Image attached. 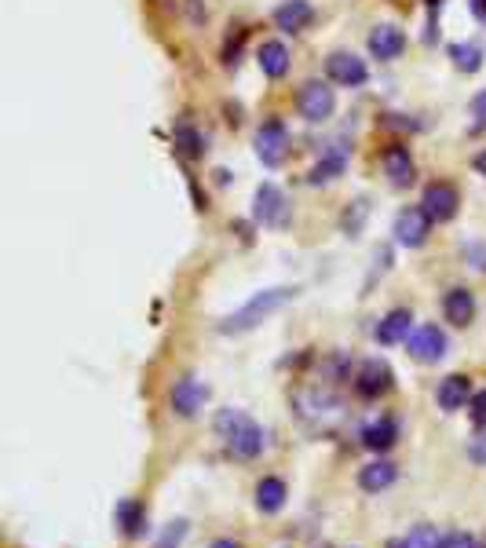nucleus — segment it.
<instances>
[{"instance_id":"1","label":"nucleus","mask_w":486,"mask_h":548,"mask_svg":"<svg viewBox=\"0 0 486 548\" xmlns=\"http://www.w3.org/2000/svg\"><path fill=\"white\" fill-rule=\"evenodd\" d=\"M293 410L311 432H333L344 421V402L329 384H296L293 388Z\"/></svg>"},{"instance_id":"2","label":"nucleus","mask_w":486,"mask_h":548,"mask_svg":"<svg viewBox=\"0 0 486 548\" xmlns=\"http://www.w3.org/2000/svg\"><path fill=\"white\" fill-rule=\"evenodd\" d=\"M212 428H216V435L227 443V450H231L238 461H256V457L264 454V428L245 410L227 406V410H220L212 417Z\"/></svg>"},{"instance_id":"3","label":"nucleus","mask_w":486,"mask_h":548,"mask_svg":"<svg viewBox=\"0 0 486 548\" xmlns=\"http://www.w3.org/2000/svg\"><path fill=\"white\" fill-rule=\"evenodd\" d=\"M293 296H296V285H275V289H264V293L249 296L234 315L223 318L220 333L223 337H242V333H249V329L264 326L267 318L275 315L278 307H286Z\"/></svg>"},{"instance_id":"4","label":"nucleus","mask_w":486,"mask_h":548,"mask_svg":"<svg viewBox=\"0 0 486 548\" xmlns=\"http://www.w3.org/2000/svg\"><path fill=\"white\" fill-rule=\"evenodd\" d=\"M333 110H337V95H333V88H329L326 81H307V85H300V92H296V114L304 117V121L322 125V121L333 117Z\"/></svg>"},{"instance_id":"5","label":"nucleus","mask_w":486,"mask_h":548,"mask_svg":"<svg viewBox=\"0 0 486 548\" xmlns=\"http://www.w3.org/2000/svg\"><path fill=\"white\" fill-rule=\"evenodd\" d=\"M253 220L264 227H286L289 223V201L275 183H260L253 198Z\"/></svg>"},{"instance_id":"6","label":"nucleus","mask_w":486,"mask_h":548,"mask_svg":"<svg viewBox=\"0 0 486 548\" xmlns=\"http://www.w3.org/2000/svg\"><path fill=\"white\" fill-rule=\"evenodd\" d=\"M395 388V373L384 359H366L355 373V391H359L362 399H384L388 391Z\"/></svg>"},{"instance_id":"7","label":"nucleus","mask_w":486,"mask_h":548,"mask_svg":"<svg viewBox=\"0 0 486 548\" xmlns=\"http://www.w3.org/2000/svg\"><path fill=\"white\" fill-rule=\"evenodd\" d=\"M391 234H395V242H399L402 249H421V245L428 242V234H432V216L424 209H402L399 216H395Z\"/></svg>"},{"instance_id":"8","label":"nucleus","mask_w":486,"mask_h":548,"mask_svg":"<svg viewBox=\"0 0 486 548\" xmlns=\"http://www.w3.org/2000/svg\"><path fill=\"white\" fill-rule=\"evenodd\" d=\"M289 154V132L282 121H267V125H260V132H256V158L264 161L267 169H278L282 161H286Z\"/></svg>"},{"instance_id":"9","label":"nucleus","mask_w":486,"mask_h":548,"mask_svg":"<svg viewBox=\"0 0 486 548\" xmlns=\"http://www.w3.org/2000/svg\"><path fill=\"white\" fill-rule=\"evenodd\" d=\"M406 348H410V355L417 362H424V366H435V362L446 359V333L439 326H421L413 329L410 340H406Z\"/></svg>"},{"instance_id":"10","label":"nucleus","mask_w":486,"mask_h":548,"mask_svg":"<svg viewBox=\"0 0 486 548\" xmlns=\"http://www.w3.org/2000/svg\"><path fill=\"white\" fill-rule=\"evenodd\" d=\"M421 209L432 216V223H446V220H454L457 209H461V198H457V187L454 183H428L424 187V201H421Z\"/></svg>"},{"instance_id":"11","label":"nucleus","mask_w":486,"mask_h":548,"mask_svg":"<svg viewBox=\"0 0 486 548\" xmlns=\"http://www.w3.org/2000/svg\"><path fill=\"white\" fill-rule=\"evenodd\" d=\"M326 74L333 85H344V88H359L366 85V77H370V70H366V63H362L359 55L351 52H333L326 59Z\"/></svg>"},{"instance_id":"12","label":"nucleus","mask_w":486,"mask_h":548,"mask_svg":"<svg viewBox=\"0 0 486 548\" xmlns=\"http://www.w3.org/2000/svg\"><path fill=\"white\" fill-rule=\"evenodd\" d=\"M406 48V33L399 26H391V22H381V26H373L370 30V55L373 59H381V63H395Z\"/></svg>"},{"instance_id":"13","label":"nucleus","mask_w":486,"mask_h":548,"mask_svg":"<svg viewBox=\"0 0 486 548\" xmlns=\"http://www.w3.org/2000/svg\"><path fill=\"white\" fill-rule=\"evenodd\" d=\"M435 402H439V410L443 413H457L461 406L472 402V380L465 373H454V377L439 380V388H435Z\"/></svg>"},{"instance_id":"14","label":"nucleus","mask_w":486,"mask_h":548,"mask_svg":"<svg viewBox=\"0 0 486 548\" xmlns=\"http://www.w3.org/2000/svg\"><path fill=\"white\" fill-rule=\"evenodd\" d=\"M205 399H209V388L198 384L194 377L176 380V388H172V410L180 413V417H198V410L205 406Z\"/></svg>"},{"instance_id":"15","label":"nucleus","mask_w":486,"mask_h":548,"mask_svg":"<svg viewBox=\"0 0 486 548\" xmlns=\"http://www.w3.org/2000/svg\"><path fill=\"white\" fill-rule=\"evenodd\" d=\"M384 176H388L395 187H410V183L417 180V165H413L410 150L402 147V143H391V147L384 150Z\"/></svg>"},{"instance_id":"16","label":"nucleus","mask_w":486,"mask_h":548,"mask_svg":"<svg viewBox=\"0 0 486 548\" xmlns=\"http://www.w3.org/2000/svg\"><path fill=\"white\" fill-rule=\"evenodd\" d=\"M443 315H446V322H454L457 329L472 326V318H476V296L468 293L465 285L450 289V293L443 296Z\"/></svg>"},{"instance_id":"17","label":"nucleus","mask_w":486,"mask_h":548,"mask_svg":"<svg viewBox=\"0 0 486 548\" xmlns=\"http://www.w3.org/2000/svg\"><path fill=\"white\" fill-rule=\"evenodd\" d=\"M395 439H399V421L395 417H377V421L362 428V446L373 450V454H388Z\"/></svg>"},{"instance_id":"18","label":"nucleus","mask_w":486,"mask_h":548,"mask_svg":"<svg viewBox=\"0 0 486 548\" xmlns=\"http://www.w3.org/2000/svg\"><path fill=\"white\" fill-rule=\"evenodd\" d=\"M311 19H315V8L307 0H286V4L275 8V26L286 33H304Z\"/></svg>"},{"instance_id":"19","label":"nucleus","mask_w":486,"mask_h":548,"mask_svg":"<svg viewBox=\"0 0 486 548\" xmlns=\"http://www.w3.org/2000/svg\"><path fill=\"white\" fill-rule=\"evenodd\" d=\"M410 333H413V315L406 311V307L384 315L381 326H377V340H381L384 348H395V344H402V340H410Z\"/></svg>"},{"instance_id":"20","label":"nucleus","mask_w":486,"mask_h":548,"mask_svg":"<svg viewBox=\"0 0 486 548\" xmlns=\"http://www.w3.org/2000/svg\"><path fill=\"white\" fill-rule=\"evenodd\" d=\"M286 479H278V475H267V479H260L256 483V508L264 512V516H275V512H282L286 508Z\"/></svg>"},{"instance_id":"21","label":"nucleus","mask_w":486,"mask_h":548,"mask_svg":"<svg viewBox=\"0 0 486 548\" xmlns=\"http://www.w3.org/2000/svg\"><path fill=\"white\" fill-rule=\"evenodd\" d=\"M256 63L271 81H278V77L289 74V48L282 41H264L256 48Z\"/></svg>"},{"instance_id":"22","label":"nucleus","mask_w":486,"mask_h":548,"mask_svg":"<svg viewBox=\"0 0 486 548\" xmlns=\"http://www.w3.org/2000/svg\"><path fill=\"white\" fill-rule=\"evenodd\" d=\"M395 479H399V468L391 461H370L366 468H359V486L366 494H381Z\"/></svg>"},{"instance_id":"23","label":"nucleus","mask_w":486,"mask_h":548,"mask_svg":"<svg viewBox=\"0 0 486 548\" xmlns=\"http://www.w3.org/2000/svg\"><path fill=\"white\" fill-rule=\"evenodd\" d=\"M117 527H121V534L125 538H143L147 534V508L139 505V501H121L117 505Z\"/></svg>"},{"instance_id":"24","label":"nucleus","mask_w":486,"mask_h":548,"mask_svg":"<svg viewBox=\"0 0 486 548\" xmlns=\"http://www.w3.org/2000/svg\"><path fill=\"white\" fill-rule=\"evenodd\" d=\"M344 165H348V150L333 147L326 158L318 161L315 169L307 172V183H318V187H322V183H333L337 176H344Z\"/></svg>"},{"instance_id":"25","label":"nucleus","mask_w":486,"mask_h":548,"mask_svg":"<svg viewBox=\"0 0 486 548\" xmlns=\"http://www.w3.org/2000/svg\"><path fill=\"white\" fill-rule=\"evenodd\" d=\"M450 59L461 74H476L479 66H483V48L472 41H461V44H450Z\"/></svg>"},{"instance_id":"26","label":"nucleus","mask_w":486,"mask_h":548,"mask_svg":"<svg viewBox=\"0 0 486 548\" xmlns=\"http://www.w3.org/2000/svg\"><path fill=\"white\" fill-rule=\"evenodd\" d=\"M176 150H180L183 158H201L205 154V139H201V132L194 125H176Z\"/></svg>"},{"instance_id":"27","label":"nucleus","mask_w":486,"mask_h":548,"mask_svg":"<svg viewBox=\"0 0 486 548\" xmlns=\"http://www.w3.org/2000/svg\"><path fill=\"white\" fill-rule=\"evenodd\" d=\"M439 541H443L439 527H432V523H417L406 538H399V545L402 548H439Z\"/></svg>"},{"instance_id":"28","label":"nucleus","mask_w":486,"mask_h":548,"mask_svg":"<svg viewBox=\"0 0 486 548\" xmlns=\"http://www.w3.org/2000/svg\"><path fill=\"white\" fill-rule=\"evenodd\" d=\"M183 538H187V519H172L169 527L161 530V538L154 541V548H180Z\"/></svg>"},{"instance_id":"29","label":"nucleus","mask_w":486,"mask_h":548,"mask_svg":"<svg viewBox=\"0 0 486 548\" xmlns=\"http://www.w3.org/2000/svg\"><path fill=\"white\" fill-rule=\"evenodd\" d=\"M362 220H366V201H362V198H355V201H351L348 216H344V234H348V238H359V231H362Z\"/></svg>"},{"instance_id":"30","label":"nucleus","mask_w":486,"mask_h":548,"mask_svg":"<svg viewBox=\"0 0 486 548\" xmlns=\"http://www.w3.org/2000/svg\"><path fill=\"white\" fill-rule=\"evenodd\" d=\"M348 355H344V351H337V355H329L326 359V380L329 384H333V380H344L348 377Z\"/></svg>"},{"instance_id":"31","label":"nucleus","mask_w":486,"mask_h":548,"mask_svg":"<svg viewBox=\"0 0 486 548\" xmlns=\"http://www.w3.org/2000/svg\"><path fill=\"white\" fill-rule=\"evenodd\" d=\"M439 548H479L476 534H468V530H454V534H446L443 541H439Z\"/></svg>"},{"instance_id":"32","label":"nucleus","mask_w":486,"mask_h":548,"mask_svg":"<svg viewBox=\"0 0 486 548\" xmlns=\"http://www.w3.org/2000/svg\"><path fill=\"white\" fill-rule=\"evenodd\" d=\"M468 457L476 464H486V428H476V435L468 439Z\"/></svg>"},{"instance_id":"33","label":"nucleus","mask_w":486,"mask_h":548,"mask_svg":"<svg viewBox=\"0 0 486 548\" xmlns=\"http://www.w3.org/2000/svg\"><path fill=\"white\" fill-rule=\"evenodd\" d=\"M468 413H472V424H476V428H486V391H476V395H472Z\"/></svg>"},{"instance_id":"34","label":"nucleus","mask_w":486,"mask_h":548,"mask_svg":"<svg viewBox=\"0 0 486 548\" xmlns=\"http://www.w3.org/2000/svg\"><path fill=\"white\" fill-rule=\"evenodd\" d=\"M472 117H476L479 125H486V92L472 95Z\"/></svg>"},{"instance_id":"35","label":"nucleus","mask_w":486,"mask_h":548,"mask_svg":"<svg viewBox=\"0 0 486 548\" xmlns=\"http://www.w3.org/2000/svg\"><path fill=\"white\" fill-rule=\"evenodd\" d=\"M465 253L472 256V267H476V271H486V249H479V245H468Z\"/></svg>"},{"instance_id":"36","label":"nucleus","mask_w":486,"mask_h":548,"mask_svg":"<svg viewBox=\"0 0 486 548\" xmlns=\"http://www.w3.org/2000/svg\"><path fill=\"white\" fill-rule=\"evenodd\" d=\"M468 8H472V15L486 26V0H468Z\"/></svg>"},{"instance_id":"37","label":"nucleus","mask_w":486,"mask_h":548,"mask_svg":"<svg viewBox=\"0 0 486 548\" xmlns=\"http://www.w3.org/2000/svg\"><path fill=\"white\" fill-rule=\"evenodd\" d=\"M472 169H476L479 176H486V150H479L476 158H472Z\"/></svg>"},{"instance_id":"38","label":"nucleus","mask_w":486,"mask_h":548,"mask_svg":"<svg viewBox=\"0 0 486 548\" xmlns=\"http://www.w3.org/2000/svg\"><path fill=\"white\" fill-rule=\"evenodd\" d=\"M212 548H245V545H238L234 538H216L212 541Z\"/></svg>"},{"instance_id":"39","label":"nucleus","mask_w":486,"mask_h":548,"mask_svg":"<svg viewBox=\"0 0 486 548\" xmlns=\"http://www.w3.org/2000/svg\"><path fill=\"white\" fill-rule=\"evenodd\" d=\"M428 4H443V0H428Z\"/></svg>"}]
</instances>
